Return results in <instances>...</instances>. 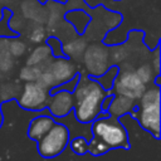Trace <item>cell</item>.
<instances>
[{
	"mask_svg": "<svg viewBox=\"0 0 161 161\" xmlns=\"http://www.w3.org/2000/svg\"><path fill=\"white\" fill-rule=\"evenodd\" d=\"M92 133L93 137L88 142V152L92 156H101L114 148H130L128 133L116 117L96 118L92 125Z\"/></svg>",
	"mask_w": 161,
	"mask_h": 161,
	"instance_id": "1",
	"label": "cell"
},
{
	"mask_svg": "<svg viewBox=\"0 0 161 161\" xmlns=\"http://www.w3.org/2000/svg\"><path fill=\"white\" fill-rule=\"evenodd\" d=\"M72 94L74 99L73 108L77 121L80 123H89L99 117L102 113V101L107 93L96 79L86 75L79 77Z\"/></svg>",
	"mask_w": 161,
	"mask_h": 161,
	"instance_id": "2",
	"label": "cell"
},
{
	"mask_svg": "<svg viewBox=\"0 0 161 161\" xmlns=\"http://www.w3.org/2000/svg\"><path fill=\"white\" fill-rule=\"evenodd\" d=\"M38 152L44 158H53L60 155L69 143V131L62 123H54L50 130L36 141Z\"/></svg>",
	"mask_w": 161,
	"mask_h": 161,
	"instance_id": "3",
	"label": "cell"
},
{
	"mask_svg": "<svg viewBox=\"0 0 161 161\" xmlns=\"http://www.w3.org/2000/svg\"><path fill=\"white\" fill-rule=\"evenodd\" d=\"M118 77L114 78L113 89L116 94L127 97L130 99L137 101L141 98L143 92L146 91V84L140 79L136 70H123L117 74Z\"/></svg>",
	"mask_w": 161,
	"mask_h": 161,
	"instance_id": "4",
	"label": "cell"
},
{
	"mask_svg": "<svg viewBox=\"0 0 161 161\" xmlns=\"http://www.w3.org/2000/svg\"><path fill=\"white\" fill-rule=\"evenodd\" d=\"M49 101V89L42 87L36 82H26L21 94L18 98L20 107L28 111L44 109Z\"/></svg>",
	"mask_w": 161,
	"mask_h": 161,
	"instance_id": "5",
	"label": "cell"
},
{
	"mask_svg": "<svg viewBox=\"0 0 161 161\" xmlns=\"http://www.w3.org/2000/svg\"><path fill=\"white\" fill-rule=\"evenodd\" d=\"M131 114L138 121L141 127L155 138H160V102L140 103Z\"/></svg>",
	"mask_w": 161,
	"mask_h": 161,
	"instance_id": "6",
	"label": "cell"
},
{
	"mask_svg": "<svg viewBox=\"0 0 161 161\" xmlns=\"http://www.w3.org/2000/svg\"><path fill=\"white\" fill-rule=\"evenodd\" d=\"M84 65L93 75L103 74L109 67V52L98 44L89 45L84 50Z\"/></svg>",
	"mask_w": 161,
	"mask_h": 161,
	"instance_id": "7",
	"label": "cell"
},
{
	"mask_svg": "<svg viewBox=\"0 0 161 161\" xmlns=\"http://www.w3.org/2000/svg\"><path fill=\"white\" fill-rule=\"evenodd\" d=\"M52 75L55 87L59 86L60 83H67L70 79H73L77 69L75 65L67 58H57L55 60L50 62L48 60V63L44 67Z\"/></svg>",
	"mask_w": 161,
	"mask_h": 161,
	"instance_id": "8",
	"label": "cell"
},
{
	"mask_svg": "<svg viewBox=\"0 0 161 161\" xmlns=\"http://www.w3.org/2000/svg\"><path fill=\"white\" fill-rule=\"evenodd\" d=\"M74 106V99L72 92L68 91H55L52 97H49L47 107L50 109V113L54 117H64L67 116Z\"/></svg>",
	"mask_w": 161,
	"mask_h": 161,
	"instance_id": "9",
	"label": "cell"
},
{
	"mask_svg": "<svg viewBox=\"0 0 161 161\" xmlns=\"http://www.w3.org/2000/svg\"><path fill=\"white\" fill-rule=\"evenodd\" d=\"M135 108H136V101L116 94V96H113L112 102H111L107 112L109 116L118 118L126 113H131Z\"/></svg>",
	"mask_w": 161,
	"mask_h": 161,
	"instance_id": "10",
	"label": "cell"
},
{
	"mask_svg": "<svg viewBox=\"0 0 161 161\" xmlns=\"http://www.w3.org/2000/svg\"><path fill=\"white\" fill-rule=\"evenodd\" d=\"M54 119L49 116H39V117H35L30 125H29V128H28V137L31 138V140H40L49 130L50 127L54 125Z\"/></svg>",
	"mask_w": 161,
	"mask_h": 161,
	"instance_id": "11",
	"label": "cell"
},
{
	"mask_svg": "<svg viewBox=\"0 0 161 161\" xmlns=\"http://www.w3.org/2000/svg\"><path fill=\"white\" fill-rule=\"evenodd\" d=\"M50 54L52 50L48 45H39L30 53L26 60V65H40L49 59Z\"/></svg>",
	"mask_w": 161,
	"mask_h": 161,
	"instance_id": "12",
	"label": "cell"
},
{
	"mask_svg": "<svg viewBox=\"0 0 161 161\" xmlns=\"http://www.w3.org/2000/svg\"><path fill=\"white\" fill-rule=\"evenodd\" d=\"M14 64V57L9 50V40L1 39L0 40V69L8 70Z\"/></svg>",
	"mask_w": 161,
	"mask_h": 161,
	"instance_id": "13",
	"label": "cell"
},
{
	"mask_svg": "<svg viewBox=\"0 0 161 161\" xmlns=\"http://www.w3.org/2000/svg\"><path fill=\"white\" fill-rule=\"evenodd\" d=\"M48 63V60L45 62V64ZM45 64H40V65H25L20 73H19V77L20 79L25 80V82H35L38 79V77L40 75L42 70L44 69Z\"/></svg>",
	"mask_w": 161,
	"mask_h": 161,
	"instance_id": "14",
	"label": "cell"
},
{
	"mask_svg": "<svg viewBox=\"0 0 161 161\" xmlns=\"http://www.w3.org/2000/svg\"><path fill=\"white\" fill-rule=\"evenodd\" d=\"M86 50V43L83 39H75L64 45V52L70 58H79Z\"/></svg>",
	"mask_w": 161,
	"mask_h": 161,
	"instance_id": "15",
	"label": "cell"
},
{
	"mask_svg": "<svg viewBox=\"0 0 161 161\" xmlns=\"http://www.w3.org/2000/svg\"><path fill=\"white\" fill-rule=\"evenodd\" d=\"M72 151L77 155H84L88 152V141L84 137H75L69 143Z\"/></svg>",
	"mask_w": 161,
	"mask_h": 161,
	"instance_id": "16",
	"label": "cell"
},
{
	"mask_svg": "<svg viewBox=\"0 0 161 161\" xmlns=\"http://www.w3.org/2000/svg\"><path fill=\"white\" fill-rule=\"evenodd\" d=\"M9 50L13 57H20L26 52V44L19 39L9 40Z\"/></svg>",
	"mask_w": 161,
	"mask_h": 161,
	"instance_id": "17",
	"label": "cell"
},
{
	"mask_svg": "<svg viewBox=\"0 0 161 161\" xmlns=\"http://www.w3.org/2000/svg\"><path fill=\"white\" fill-rule=\"evenodd\" d=\"M136 73H137V75L140 77V79H141L145 84L151 80V67H150V65L143 64V65L138 67L137 70H136Z\"/></svg>",
	"mask_w": 161,
	"mask_h": 161,
	"instance_id": "18",
	"label": "cell"
},
{
	"mask_svg": "<svg viewBox=\"0 0 161 161\" xmlns=\"http://www.w3.org/2000/svg\"><path fill=\"white\" fill-rule=\"evenodd\" d=\"M45 36H47L45 30H44V28H42V26L35 28V29L31 31V34L29 35L30 40L34 42V43H40V42H43V40L45 39Z\"/></svg>",
	"mask_w": 161,
	"mask_h": 161,
	"instance_id": "19",
	"label": "cell"
},
{
	"mask_svg": "<svg viewBox=\"0 0 161 161\" xmlns=\"http://www.w3.org/2000/svg\"><path fill=\"white\" fill-rule=\"evenodd\" d=\"M112 98H113L112 94H107V96L103 98V101H102V106H101L102 112L108 109V107H109V104H111V102H112Z\"/></svg>",
	"mask_w": 161,
	"mask_h": 161,
	"instance_id": "20",
	"label": "cell"
},
{
	"mask_svg": "<svg viewBox=\"0 0 161 161\" xmlns=\"http://www.w3.org/2000/svg\"><path fill=\"white\" fill-rule=\"evenodd\" d=\"M158 60H160V57H158V52L156 50V53H155V59H153V63H155V70L158 73V69H160V67H158Z\"/></svg>",
	"mask_w": 161,
	"mask_h": 161,
	"instance_id": "21",
	"label": "cell"
},
{
	"mask_svg": "<svg viewBox=\"0 0 161 161\" xmlns=\"http://www.w3.org/2000/svg\"><path fill=\"white\" fill-rule=\"evenodd\" d=\"M3 113H1V111H0V127H1V125H3Z\"/></svg>",
	"mask_w": 161,
	"mask_h": 161,
	"instance_id": "22",
	"label": "cell"
}]
</instances>
